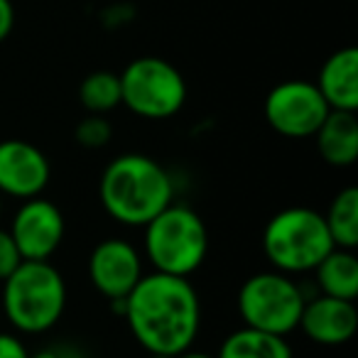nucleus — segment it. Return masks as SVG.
Masks as SVG:
<instances>
[{
  "instance_id": "24",
  "label": "nucleus",
  "mask_w": 358,
  "mask_h": 358,
  "mask_svg": "<svg viewBox=\"0 0 358 358\" xmlns=\"http://www.w3.org/2000/svg\"><path fill=\"white\" fill-rule=\"evenodd\" d=\"M172 358H216V356H211V353H204V351H194V348H187V351L177 353V356H172Z\"/></svg>"
},
{
  "instance_id": "11",
  "label": "nucleus",
  "mask_w": 358,
  "mask_h": 358,
  "mask_svg": "<svg viewBox=\"0 0 358 358\" xmlns=\"http://www.w3.org/2000/svg\"><path fill=\"white\" fill-rule=\"evenodd\" d=\"M52 164L37 145L27 140L0 143V192L13 199H35L47 189Z\"/></svg>"
},
{
  "instance_id": "15",
  "label": "nucleus",
  "mask_w": 358,
  "mask_h": 358,
  "mask_svg": "<svg viewBox=\"0 0 358 358\" xmlns=\"http://www.w3.org/2000/svg\"><path fill=\"white\" fill-rule=\"evenodd\" d=\"M312 273L319 294L348 299V302L358 297V258L353 250L334 245Z\"/></svg>"
},
{
  "instance_id": "8",
  "label": "nucleus",
  "mask_w": 358,
  "mask_h": 358,
  "mask_svg": "<svg viewBox=\"0 0 358 358\" xmlns=\"http://www.w3.org/2000/svg\"><path fill=\"white\" fill-rule=\"evenodd\" d=\"M329 106L317 84L302 79L282 81L273 86L265 99V120L282 138H314L319 125L329 115Z\"/></svg>"
},
{
  "instance_id": "5",
  "label": "nucleus",
  "mask_w": 358,
  "mask_h": 358,
  "mask_svg": "<svg viewBox=\"0 0 358 358\" xmlns=\"http://www.w3.org/2000/svg\"><path fill=\"white\" fill-rule=\"evenodd\" d=\"M331 248L327 221L317 209L287 206L265 224L263 253L278 273H312Z\"/></svg>"
},
{
  "instance_id": "18",
  "label": "nucleus",
  "mask_w": 358,
  "mask_h": 358,
  "mask_svg": "<svg viewBox=\"0 0 358 358\" xmlns=\"http://www.w3.org/2000/svg\"><path fill=\"white\" fill-rule=\"evenodd\" d=\"M79 101L89 113L106 115L120 106V79L113 71H94L79 84Z\"/></svg>"
},
{
  "instance_id": "14",
  "label": "nucleus",
  "mask_w": 358,
  "mask_h": 358,
  "mask_svg": "<svg viewBox=\"0 0 358 358\" xmlns=\"http://www.w3.org/2000/svg\"><path fill=\"white\" fill-rule=\"evenodd\" d=\"M317 152L331 167H351L358 159V120L348 110H329L314 133Z\"/></svg>"
},
{
  "instance_id": "20",
  "label": "nucleus",
  "mask_w": 358,
  "mask_h": 358,
  "mask_svg": "<svg viewBox=\"0 0 358 358\" xmlns=\"http://www.w3.org/2000/svg\"><path fill=\"white\" fill-rule=\"evenodd\" d=\"M22 263V255L17 250L15 241H13L10 231L0 229V282Z\"/></svg>"
},
{
  "instance_id": "4",
  "label": "nucleus",
  "mask_w": 358,
  "mask_h": 358,
  "mask_svg": "<svg viewBox=\"0 0 358 358\" xmlns=\"http://www.w3.org/2000/svg\"><path fill=\"white\" fill-rule=\"evenodd\" d=\"M143 229V250L155 273L189 278L204 265L209 253V231L189 204L172 201Z\"/></svg>"
},
{
  "instance_id": "19",
  "label": "nucleus",
  "mask_w": 358,
  "mask_h": 358,
  "mask_svg": "<svg viewBox=\"0 0 358 358\" xmlns=\"http://www.w3.org/2000/svg\"><path fill=\"white\" fill-rule=\"evenodd\" d=\"M110 138H113V125L108 123L106 115L99 113H89L74 128V140L86 150H101L110 143Z\"/></svg>"
},
{
  "instance_id": "2",
  "label": "nucleus",
  "mask_w": 358,
  "mask_h": 358,
  "mask_svg": "<svg viewBox=\"0 0 358 358\" xmlns=\"http://www.w3.org/2000/svg\"><path fill=\"white\" fill-rule=\"evenodd\" d=\"M99 199L113 221L143 229L174 201V182L157 159L125 152L106 164L99 182Z\"/></svg>"
},
{
  "instance_id": "10",
  "label": "nucleus",
  "mask_w": 358,
  "mask_h": 358,
  "mask_svg": "<svg viewBox=\"0 0 358 358\" xmlns=\"http://www.w3.org/2000/svg\"><path fill=\"white\" fill-rule=\"evenodd\" d=\"M143 275V255L123 238L101 241L89 255V280L108 302H123Z\"/></svg>"
},
{
  "instance_id": "21",
  "label": "nucleus",
  "mask_w": 358,
  "mask_h": 358,
  "mask_svg": "<svg viewBox=\"0 0 358 358\" xmlns=\"http://www.w3.org/2000/svg\"><path fill=\"white\" fill-rule=\"evenodd\" d=\"M0 358H30V351L20 336L0 331Z\"/></svg>"
},
{
  "instance_id": "9",
  "label": "nucleus",
  "mask_w": 358,
  "mask_h": 358,
  "mask_svg": "<svg viewBox=\"0 0 358 358\" xmlns=\"http://www.w3.org/2000/svg\"><path fill=\"white\" fill-rule=\"evenodd\" d=\"M8 231L22 260H50L64 241L66 221L55 201L35 196L22 201Z\"/></svg>"
},
{
  "instance_id": "16",
  "label": "nucleus",
  "mask_w": 358,
  "mask_h": 358,
  "mask_svg": "<svg viewBox=\"0 0 358 358\" xmlns=\"http://www.w3.org/2000/svg\"><path fill=\"white\" fill-rule=\"evenodd\" d=\"M216 358H292L287 336L241 327L221 341Z\"/></svg>"
},
{
  "instance_id": "22",
  "label": "nucleus",
  "mask_w": 358,
  "mask_h": 358,
  "mask_svg": "<svg viewBox=\"0 0 358 358\" xmlns=\"http://www.w3.org/2000/svg\"><path fill=\"white\" fill-rule=\"evenodd\" d=\"M15 27V8L10 0H0V42H6Z\"/></svg>"
},
{
  "instance_id": "12",
  "label": "nucleus",
  "mask_w": 358,
  "mask_h": 358,
  "mask_svg": "<svg viewBox=\"0 0 358 358\" xmlns=\"http://www.w3.org/2000/svg\"><path fill=\"white\" fill-rule=\"evenodd\" d=\"M356 327V304L348 302V299L317 294V297L304 302L297 329H302L304 336L309 341L319 343V346H343L353 338Z\"/></svg>"
},
{
  "instance_id": "6",
  "label": "nucleus",
  "mask_w": 358,
  "mask_h": 358,
  "mask_svg": "<svg viewBox=\"0 0 358 358\" xmlns=\"http://www.w3.org/2000/svg\"><path fill=\"white\" fill-rule=\"evenodd\" d=\"M118 79L120 103L140 118H172L187 103V81L182 71L159 57H138Z\"/></svg>"
},
{
  "instance_id": "3",
  "label": "nucleus",
  "mask_w": 358,
  "mask_h": 358,
  "mask_svg": "<svg viewBox=\"0 0 358 358\" xmlns=\"http://www.w3.org/2000/svg\"><path fill=\"white\" fill-rule=\"evenodd\" d=\"M0 309L20 334H45L66 309V282L50 260H22L6 280Z\"/></svg>"
},
{
  "instance_id": "1",
  "label": "nucleus",
  "mask_w": 358,
  "mask_h": 358,
  "mask_svg": "<svg viewBox=\"0 0 358 358\" xmlns=\"http://www.w3.org/2000/svg\"><path fill=\"white\" fill-rule=\"evenodd\" d=\"M128 329L155 358H172L194 346L201 329V299L189 278L148 273L123 299Z\"/></svg>"
},
{
  "instance_id": "7",
  "label": "nucleus",
  "mask_w": 358,
  "mask_h": 358,
  "mask_svg": "<svg viewBox=\"0 0 358 358\" xmlns=\"http://www.w3.org/2000/svg\"><path fill=\"white\" fill-rule=\"evenodd\" d=\"M236 302H238L243 327L287 336L299 327L307 297L302 287L292 280V275L265 270V273L250 275L241 285Z\"/></svg>"
},
{
  "instance_id": "17",
  "label": "nucleus",
  "mask_w": 358,
  "mask_h": 358,
  "mask_svg": "<svg viewBox=\"0 0 358 358\" xmlns=\"http://www.w3.org/2000/svg\"><path fill=\"white\" fill-rule=\"evenodd\" d=\"M329 236H331L336 248L356 250L358 245V189L356 187H346L341 189L329 204L327 214Z\"/></svg>"
},
{
  "instance_id": "13",
  "label": "nucleus",
  "mask_w": 358,
  "mask_h": 358,
  "mask_svg": "<svg viewBox=\"0 0 358 358\" xmlns=\"http://www.w3.org/2000/svg\"><path fill=\"white\" fill-rule=\"evenodd\" d=\"M317 89L331 110H358V50L343 47L334 52L319 69Z\"/></svg>"
},
{
  "instance_id": "23",
  "label": "nucleus",
  "mask_w": 358,
  "mask_h": 358,
  "mask_svg": "<svg viewBox=\"0 0 358 358\" xmlns=\"http://www.w3.org/2000/svg\"><path fill=\"white\" fill-rule=\"evenodd\" d=\"M30 358H76L69 348H55V346H47L40 348V351L30 353Z\"/></svg>"
}]
</instances>
